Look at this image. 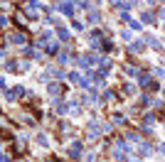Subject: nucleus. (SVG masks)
Segmentation results:
<instances>
[{"mask_svg":"<svg viewBox=\"0 0 165 162\" xmlns=\"http://www.w3.org/2000/svg\"><path fill=\"white\" fill-rule=\"evenodd\" d=\"M12 42H15V44H22V42H25V34H12Z\"/></svg>","mask_w":165,"mask_h":162,"instance_id":"obj_7","label":"nucleus"},{"mask_svg":"<svg viewBox=\"0 0 165 162\" xmlns=\"http://www.w3.org/2000/svg\"><path fill=\"white\" fill-rule=\"evenodd\" d=\"M143 22H153V12H143Z\"/></svg>","mask_w":165,"mask_h":162,"instance_id":"obj_14","label":"nucleus"},{"mask_svg":"<svg viewBox=\"0 0 165 162\" xmlns=\"http://www.w3.org/2000/svg\"><path fill=\"white\" fill-rule=\"evenodd\" d=\"M25 54H27V57H32V59H42V54H39L37 49H25Z\"/></svg>","mask_w":165,"mask_h":162,"instance_id":"obj_6","label":"nucleus"},{"mask_svg":"<svg viewBox=\"0 0 165 162\" xmlns=\"http://www.w3.org/2000/svg\"><path fill=\"white\" fill-rule=\"evenodd\" d=\"M128 162H138V160H136V157H131V160H128Z\"/></svg>","mask_w":165,"mask_h":162,"instance_id":"obj_19","label":"nucleus"},{"mask_svg":"<svg viewBox=\"0 0 165 162\" xmlns=\"http://www.w3.org/2000/svg\"><path fill=\"white\" fill-rule=\"evenodd\" d=\"M89 20H91V22H96V20H99V12L91 10V12H89Z\"/></svg>","mask_w":165,"mask_h":162,"instance_id":"obj_15","label":"nucleus"},{"mask_svg":"<svg viewBox=\"0 0 165 162\" xmlns=\"http://www.w3.org/2000/svg\"><path fill=\"white\" fill-rule=\"evenodd\" d=\"M57 34H59V37H62V39H67V37H69V32H67V30H64V27H59V30H57Z\"/></svg>","mask_w":165,"mask_h":162,"instance_id":"obj_11","label":"nucleus"},{"mask_svg":"<svg viewBox=\"0 0 165 162\" xmlns=\"http://www.w3.org/2000/svg\"><path fill=\"white\" fill-rule=\"evenodd\" d=\"M5 69H8V71H15L17 64H15V61H5Z\"/></svg>","mask_w":165,"mask_h":162,"instance_id":"obj_10","label":"nucleus"},{"mask_svg":"<svg viewBox=\"0 0 165 162\" xmlns=\"http://www.w3.org/2000/svg\"><path fill=\"white\" fill-rule=\"evenodd\" d=\"M141 49H143L141 42H133V44H131V52H141Z\"/></svg>","mask_w":165,"mask_h":162,"instance_id":"obj_9","label":"nucleus"},{"mask_svg":"<svg viewBox=\"0 0 165 162\" xmlns=\"http://www.w3.org/2000/svg\"><path fill=\"white\" fill-rule=\"evenodd\" d=\"M25 150V143H22V140H17V143H15V152H22Z\"/></svg>","mask_w":165,"mask_h":162,"instance_id":"obj_13","label":"nucleus"},{"mask_svg":"<svg viewBox=\"0 0 165 162\" xmlns=\"http://www.w3.org/2000/svg\"><path fill=\"white\" fill-rule=\"evenodd\" d=\"M160 3H163V0H160Z\"/></svg>","mask_w":165,"mask_h":162,"instance_id":"obj_20","label":"nucleus"},{"mask_svg":"<svg viewBox=\"0 0 165 162\" xmlns=\"http://www.w3.org/2000/svg\"><path fill=\"white\" fill-rule=\"evenodd\" d=\"M67 155H69L72 160H77L79 155H81V143H79V140H77V143H72V145H69V150H67Z\"/></svg>","mask_w":165,"mask_h":162,"instance_id":"obj_1","label":"nucleus"},{"mask_svg":"<svg viewBox=\"0 0 165 162\" xmlns=\"http://www.w3.org/2000/svg\"><path fill=\"white\" fill-rule=\"evenodd\" d=\"M57 8H59L62 12H64V15H72V12H74V8H72V5H69V3H67V0H64V3H59V5H57Z\"/></svg>","mask_w":165,"mask_h":162,"instance_id":"obj_2","label":"nucleus"},{"mask_svg":"<svg viewBox=\"0 0 165 162\" xmlns=\"http://www.w3.org/2000/svg\"><path fill=\"white\" fill-rule=\"evenodd\" d=\"M5 22H8V20H5V17H3V15H0V25H5Z\"/></svg>","mask_w":165,"mask_h":162,"instance_id":"obj_18","label":"nucleus"},{"mask_svg":"<svg viewBox=\"0 0 165 162\" xmlns=\"http://www.w3.org/2000/svg\"><path fill=\"white\" fill-rule=\"evenodd\" d=\"M158 17H160V20H165V10H160V12H158Z\"/></svg>","mask_w":165,"mask_h":162,"instance_id":"obj_17","label":"nucleus"},{"mask_svg":"<svg viewBox=\"0 0 165 162\" xmlns=\"http://www.w3.org/2000/svg\"><path fill=\"white\" fill-rule=\"evenodd\" d=\"M15 22L20 25V27H25L27 22H25V12H15Z\"/></svg>","mask_w":165,"mask_h":162,"instance_id":"obj_5","label":"nucleus"},{"mask_svg":"<svg viewBox=\"0 0 165 162\" xmlns=\"http://www.w3.org/2000/svg\"><path fill=\"white\" fill-rule=\"evenodd\" d=\"M126 74L128 76H136V74H138V69H136V66H126Z\"/></svg>","mask_w":165,"mask_h":162,"instance_id":"obj_12","label":"nucleus"},{"mask_svg":"<svg viewBox=\"0 0 165 162\" xmlns=\"http://www.w3.org/2000/svg\"><path fill=\"white\" fill-rule=\"evenodd\" d=\"M25 12H27L30 17H35V15H37V5H35V3H30V5L25 8Z\"/></svg>","mask_w":165,"mask_h":162,"instance_id":"obj_3","label":"nucleus"},{"mask_svg":"<svg viewBox=\"0 0 165 162\" xmlns=\"http://www.w3.org/2000/svg\"><path fill=\"white\" fill-rule=\"evenodd\" d=\"M12 93H15V96H25V88H22V86H17L15 91H12Z\"/></svg>","mask_w":165,"mask_h":162,"instance_id":"obj_16","label":"nucleus"},{"mask_svg":"<svg viewBox=\"0 0 165 162\" xmlns=\"http://www.w3.org/2000/svg\"><path fill=\"white\" fill-rule=\"evenodd\" d=\"M69 81H74V83H79V81H81V76H79L77 71H72V74H69Z\"/></svg>","mask_w":165,"mask_h":162,"instance_id":"obj_8","label":"nucleus"},{"mask_svg":"<svg viewBox=\"0 0 165 162\" xmlns=\"http://www.w3.org/2000/svg\"><path fill=\"white\" fill-rule=\"evenodd\" d=\"M47 91H50V93H59V91H62V86H59V83H47Z\"/></svg>","mask_w":165,"mask_h":162,"instance_id":"obj_4","label":"nucleus"}]
</instances>
